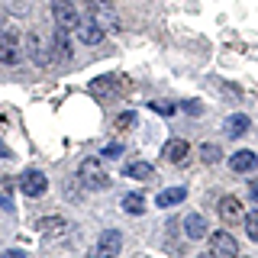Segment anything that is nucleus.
I'll list each match as a JSON object with an SVG mask.
<instances>
[{
    "instance_id": "c756f323",
    "label": "nucleus",
    "mask_w": 258,
    "mask_h": 258,
    "mask_svg": "<svg viewBox=\"0 0 258 258\" xmlns=\"http://www.w3.org/2000/svg\"><path fill=\"white\" fill-rule=\"evenodd\" d=\"M197 258H213V252H210V255H207V252H204V255H197Z\"/></svg>"
},
{
    "instance_id": "f03ea898",
    "label": "nucleus",
    "mask_w": 258,
    "mask_h": 258,
    "mask_svg": "<svg viewBox=\"0 0 258 258\" xmlns=\"http://www.w3.org/2000/svg\"><path fill=\"white\" fill-rule=\"evenodd\" d=\"M20 58H23L20 32H13V29H0V64H20Z\"/></svg>"
},
{
    "instance_id": "5701e85b",
    "label": "nucleus",
    "mask_w": 258,
    "mask_h": 258,
    "mask_svg": "<svg viewBox=\"0 0 258 258\" xmlns=\"http://www.w3.org/2000/svg\"><path fill=\"white\" fill-rule=\"evenodd\" d=\"M149 107H152V110H158V113H165V116H171V113L177 110L174 103H165V100H158V103H149Z\"/></svg>"
},
{
    "instance_id": "4468645a",
    "label": "nucleus",
    "mask_w": 258,
    "mask_h": 258,
    "mask_svg": "<svg viewBox=\"0 0 258 258\" xmlns=\"http://www.w3.org/2000/svg\"><path fill=\"white\" fill-rule=\"evenodd\" d=\"M184 232H187V239H204L210 232V226H207V220L200 213H190L187 220H184Z\"/></svg>"
},
{
    "instance_id": "f257e3e1",
    "label": "nucleus",
    "mask_w": 258,
    "mask_h": 258,
    "mask_svg": "<svg viewBox=\"0 0 258 258\" xmlns=\"http://www.w3.org/2000/svg\"><path fill=\"white\" fill-rule=\"evenodd\" d=\"M78 181L87 190H107L110 187V174L103 168V158H84L78 168Z\"/></svg>"
},
{
    "instance_id": "6ab92c4d",
    "label": "nucleus",
    "mask_w": 258,
    "mask_h": 258,
    "mask_svg": "<svg viewBox=\"0 0 258 258\" xmlns=\"http://www.w3.org/2000/svg\"><path fill=\"white\" fill-rule=\"evenodd\" d=\"M119 207H123V213H129V216H142L145 213V197L142 194H126V197L119 200Z\"/></svg>"
},
{
    "instance_id": "a211bd4d",
    "label": "nucleus",
    "mask_w": 258,
    "mask_h": 258,
    "mask_svg": "<svg viewBox=\"0 0 258 258\" xmlns=\"http://www.w3.org/2000/svg\"><path fill=\"white\" fill-rule=\"evenodd\" d=\"M78 39L84 45H97V42H103V29L97 26V23H81V26H78Z\"/></svg>"
},
{
    "instance_id": "9b49d317",
    "label": "nucleus",
    "mask_w": 258,
    "mask_h": 258,
    "mask_svg": "<svg viewBox=\"0 0 258 258\" xmlns=\"http://www.w3.org/2000/svg\"><path fill=\"white\" fill-rule=\"evenodd\" d=\"M255 165H258V155H255V152H248V149H239V152H232V155H229V168L236 174L255 171Z\"/></svg>"
},
{
    "instance_id": "412c9836",
    "label": "nucleus",
    "mask_w": 258,
    "mask_h": 258,
    "mask_svg": "<svg viewBox=\"0 0 258 258\" xmlns=\"http://www.w3.org/2000/svg\"><path fill=\"white\" fill-rule=\"evenodd\" d=\"M220 158H223V149L216 142H204V145H200V161H204V165H216Z\"/></svg>"
},
{
    "instance_id": "393cba45",
    "label": "nucleus",
    "mask_w": 258,
    "mask_h": 258,
    "mask_svg": "<svg viewBox=\"0 0 258 258\" xmlns=\"http://www.w3.org/2000/svg\"><path fill=\"white\" fill-rule=\"evenodd\" d=\"M119 155H123V145H119V142H113V145L103 149V158H119Z\"/></svg>"
},
{
    "instance_id": "4be33fe9",
    "label": "nucleus",
    "mask_w": 258,
    "mask_h": 258,
    "mask_svg": "<svg viewBox=\"0 0 258 258\" xmlns=\"http://www.w3.org/2000/svg\"><path fill=\"white\" fill-rule=\"evenodd\" d=\"M242 220H245V232H248V239H255V242H258V210L245 213Z\"/></svg>"
},
{
    "instance_id": "f8f14e48",
    "label": "nucleus",
    "mask_w": 258,
    "mask_h": 258,
    "mask_svg": "<svg viewBox=\"0 0 258 258\" xmlns=\"http://www.w3.org/2000/svg\"><path fill=\"white\" fill-rule=\"evenodd\" d=\"M68 229H71V223L64 220V216H42V220H39V232H42V236L58 239V236H64Z\"/></svg>"
},
{
    "instance_id": "20e7f679",
    "label": "nucleus",
    "mask_w": 258,
    "mask_h": 258,
    "mask_svg": "<svg viewBox=\"0 0 258 258\" xmlns=\"http://www.w3.org/2000/svg\"><path fill=\"white\" fill-rule=\"evenodd\" d=\"M210 252H213V258H239V242L232 232H210Z\"/></svg>"
},
{
    "instance_id": "aec40b11",
    "label": "nucleus",
    "mask_w": 258,
    "mask_h": 258,
    "mask_svg": "<svg viewBox=\"0 0 258 258\" xmlns=\"http://www.w3.org/2000/svg\"><path fill=\"white\" fill-rule=\"evenodd\" d=\"M91 91L97 94V97H113L119 91V84H116V75H107V78H97L94 84H91Z\"/></svg>"
},
{
    "instance_id": "c85d7f7f",
    "label": "nucleus",
    "mask_w": 258,
    "mask_h": 258,
    "mask_svg": "<svg viewBox=\"0 0 258 258\" xmlns=\"http://www.w3.org/2000/svg\"><path fill=\"white\" fill-rule=\"evenodd\" d=\"M248 190H252V200L258 204V181H252V184H248Z\"/></svg>"
},
{
    "instance_id": "dca6fc26",
    "label": "nucleus",
    "mask_w": 258,
    "mask_h": 258,
    "mask_svg": "<svg viewBox=\"0 0 258 258\" xmlns=\"http://www.w3.org/2000/svg\"><path fill=\"white\" fill-rule=\"evenodd\" d=\"M184 197H187V187H165L155 197V207H177L184 204Z\"/></svg>"
},
{
    "instance_id": "1a4fd4ad",
    "label": "nucleus",
    "mask_w": 258,
    "mask_h": 258,
    "mask_svg": "<svg viewBox=\"0 0 258 258\" xmlns=\"http://www.w3.org/2000/svg\"><path fill=\"white\" fill-rule=\"evenodd\" d=\"M161 155L171 161V165H184L187 155H190V142L187 139H168L165 149H161Z\"/></svg>"
},
{
    "instance_id": "423d86ee",
    "label": "nucleus",
    "mask_w": 258,
    "mask_h": 258,
    "mask_svg": "<svg viewBox=\"0 0 258 258\" xmlns=\"http://www.w3.org/2000/svg\"><path fill=\"white\" fill-rule=\"evenodd\" d=\"M48 52H52V39L45 42V39L39 36L36 29H32L29 36H26V55H29V58L39 64V68H45V64L52 61V55H48Z\"/></svg>"
},
{
    "instance_id": "cd10ccee",
    "label": "nucleus",
    "mask_w": 258,
    "mask_h": 258,
    "mask_svg": "<svg viewBox=\"0 0 258 258\" xmlns=\"http://www.w3.org/2000/svg\"><path fill=\"white\" fill-rule=\"evenodd\" d=\"M0 158H13V152H10V145H4V142H0Z\"/></svg>"
},
{
    "instance_id": "2eb2a0df",
    "label": "nucleus",
    "mask_w": 258,
    "mask_h": 258,
    "mask_svg": "<svg viewBox=\"0 0 258 258\" xmlns=\"http://www.w3.org/2000/svg\"><path fill=\"white\" fill-rule=\"evenodd\" d=\"M248 126H252V119H248L245 113H232V116L226 119V136L239 139V136H245V133H248Z\"/></svg>"
},
{
    "instance_id": "bb28decb",
    "label": "nucleus",
    "mask_w": 258,
    "mask_h": 258,
    "mask_svg": "<svg viewBox=\"0 0 258 258\" xmlns=\"http://www.w3.org/2000/svg\"><path fill=\"white\" fill-rule=\"evenodd\" d=\"M0 258H26V252H23V248H10V252H4Z\"/></svg>"
},
{
    "instance_id": "6e6552de",
    "label": "nucleus",
    "mask_w": 258,
    "mask_h": 258,
    "mask_svg": "<svg viewBox=\"0 0 258 258\" xmlns=\"http://www.w3.org/2000/svg\"><path fill=\"white\" fill-rule=\"evenodd\" d=\"M91 23H97L103 32H116L119 29V16L113 10V4L107 7H91Z\"/></svg>"
},
{
    "instance_id": "a878e982",
    "label": "nucleus",
    "mask_w": 258,
    "mask_h": 258,
    "mask_svg": "<svg viewBox=\"0 0 258 258\" xmlns=\"http://www.w3.org/2000/svg\"><path fill=\"white\" fill-rule=\"evenodd\" d=\"M0 207H4V210H13V200H10V194H7V187H0Z\"/></svg>"
},
{
    "instance_id": "f3484780",
    "label": "nucleus",
    "mask_w": 258,
    "mask_h": 258,
    "mask_svg": "<svg viewBox=\"0 0 258 258\" xmlns=\"http://www.w3.org/2000/svg\"><path fill=\"white\" fill-rule=\"evenodd\" d=\"M52 48L58 52V58H71V39H68V29H61V26L52 29Z\"/></svg>"
},
{
    "instance_id": "ddd939ff",
    "label": "nucleus",
    "mask_w": 258,
    "mask_h": 258,
    "mask_svg": "<svg viewBox=\"0 0 258 258\" xmlns=\"http://www.w3.org/2000/svg\"><path fill=\"white\" fill-rule=\"evenodd\" d=\"M123 174L133 177V181H152V177H155V168H152L149 161H129L123 168Z\"/></svg>"
},
{
    "instance_id": "9d476101",
    "label": "nucleus",
    "mask_w": 258,
    "mask_h": 258,
    "mask_svg": "<svg viewBox=\"0 0 258 258\" xmlns=\"http://www.w3.org/2000/svg\"><path fill=\"white\" fill-rule=\"evenodd\" d=\"M216 213H220V220L223 223H239L242 216V204H239V197H232V194H226V197H220V207H216Z\"/></svg>"
},
{
    "instance_id": "b1692460",
    "label": "nucleus",
    "mask_w": 258,
    "mask_h": 258,
    "mask_svg": "<svg viewBox=\"0 0 258 258\" xmlns=\"http://www.w3.org/2000/svg\"><path fill=\"white\" fill-rule=\"evenodd\" d=\"M133 123H136V113H119V116H116V129H126Z\"/></svg>"
},
{
    "instance_id": "39448f33",
    "label": "nucleus",
    "mask_w": 258,
    "mask_h": 258,
    "mask_svg": "<svg viewBox=\"0 0 258 258\" xmlns=\"http://www.w3.org/2000/svg\"><path fill=\"white\" fill-rule=\"evenodd\" d=\"M119 248H123V232H119V229H107L100 239H97V245L91 248V258H116Z\"/></svg>"
},
{
    "instance_id": "0eeeda50",
    "label": "nucleus",
    "mask_w": 258,
    "mask_h": 258,
    "mask_svg": "<svg viewBox=\"0 0 258 258\" xmlns=\"http://www.w3.org/2000/svg\"><path fill=\"white\" fill-rule=\"evenodd\" d=\"M20 190L26 194V197H42L48 190V177L39 171V168H29V171H23V177H20Z\"/></svg>"
},
{
    "instance_id": "7ed1b4c3",
    "label": "nucleus",
    "mask_w": 258,
    "mask_h": 258,
    "mask_svg": "<svg viewBox=\"0 0 258 258\" xmlns=\"http://www.w3.org/2000/svg\"><path fill=\"white\" fill-rule=\"evenodd\" d=\"M52 20H55V26H61V29H68V32L81 26L78 7L71 4V0H52Z\"/></svg>"
}]
</instances>
